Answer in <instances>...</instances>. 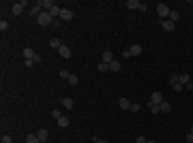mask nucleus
<instances>
[{
  "instance_id": "26",
  "label": "nucleus",
  "mask_w": 193,
  "mask_h": 143,
  "mask_svg": "<svg viewBox=\"0 0 193 143\" xmlns=\"http://www.w3.org/2000/svg\"><path fill=\"white\" fill-rule=\"evenodd\" d=\"M67 81H69L71 86H77V81H80V79H77V75H71V77H69Z\"/></svg>"
},
{
  "instance_id": "37",
  "label": "nucleus",
  "mask_w": 193,
  "mask_h": 143,
  "mask_svg": "<svg viewBox=\"0 0 193 143\" xmlns=\"http://www.w3.org/2000/svg\"><path fill=\"white\" fill-rule=\"evenodd\" d=\"M148 141V139H144V137H138V139H135V143H146Z\"/></svg>"
},
{
  "instance_id": "24",
  "label": "nucleus",
  "mask_w": 193,
  "mask_h": 143,
  "mask_svg": "<svg viewBox=\"0 0 193 143\" xmlns=\"http://www.w3.org/2000/svg\"><path fill=\"white\" fill-rule=\"evenodd\" d=\"M26 143H41V141H39L37 135H28V137H26Z\"/></svg>"
},
{
  "instance_id": "5",
  "label": "nucleus",
  "mask_w": 193,
  "mask_h": 143,
  "mask_svg": "<svg viewBox=\"0 0 193 143\" xmlns=\"http://www.w3.org/2000/svg\"><path fill=\"white\" fill-rule=\"evenodd\" d=\"M60 19H62V21H71V19H73V11L62 9V11H60Z\"/></svg>"
},
{
  "instance_id": "9",
  "label": "nucleus",
  "mask_w": 193,
  "mask_h": 143,
  "mask_svg": "<svg viewBox=\"0 0 193 143\" xmlns=\"http://www.w3.org/2000/svg\"><path fill=\"white\" fill-rule=\"evenodd\" d=\"M101 58H103V62H105V64H109V62H114V53H112L109 49H105Z\"/></svg>"
},
{
  "instance_id": "27",
  "label": "nucleus",
  "mask_w": 193,
  "mask_h": 143,
  "mask_svg": "<svg viewBox=\"0 0 193 143\" xmlns=\"http://www.w3.org/2000/svg\"><path fill=\"white\" fill-rule=\"evenodd\" d=\"M148 109H150L152 113H159V105H154V102H148Z\"/></svg>"
},
{
  "instance_id": "11",
  "label": "nucleus",
  "mask_w": 193,
  "mask_h": 143,
  "mask_svg": "<svg viewBox=\"0 0 193 143\" xmlns=\"http://www.w3.org/2000/svg\"><path fill=\"white\" fill-rule=\"evenodd\" d=\"M58 53H60L62 58H71V47H67V45H62V47L58 49Z\"/></svg>"
},
{
  "instance_id": "33",
  "label": "nucleus",
  "mask_w": 193,
  "mask_h": 143,
  "mask_svg": "<svg viewBox=\"0 0 193 143\" xmlns=\"http://www.w3.org/2000/svg\"><path fill=\"white\" fill-rule=\"evenodd\" d=\"M2 143H13V139H11V135H2Z\"/></svg>"
},
{
  "instance_id": "34",
  "label": "nucleus",
  "mask_w": 193,
  "mask_h": 143,
  "mask_svg": "<svg viewBox=\"0 0 193 143\" xmlns=\"http://www.w3.org/2000/svg\"><path fill=\"white\" fill-rule=\"evenodd\" d=\"M178 77H180V75H172V77H170V83H172V86L178 83Z\"/></svg>"
},
{
  "instance_id": "29",
  "label": "nucleus",
  "mask_w": 193,
  "mask_h": 143,
  "mask_svg": "<svg viewBox=\"0 0 193 143\" xmlns=\"http://www.w3.org/2000/svg\"><path fill=\"white\" fill-rule=\"evenodd\" d=\"M140 109H142V107H140V105H138V102H131V109H129V111H133V113H138V111H140Z\"/></svg>"
},
{
  "instance_id": "18",
  "label": "nucleus",
  "mask_w": 193,
  "mask_h": 143,
  "mask_svg": "<svg viewBox=\"0 0 193 143\" xmlns=\"http://www.w3.org/2000/svg\"><path fill=\"white\" fill-rule=\"evenodd\" d=\"M178 81H180V83H183V86H187V83H189V81H191V77H189V75H187V73H180V77H178Z\"/></svg>"
},
{
  "instance_id": "31",
  "label": "nucleus",
  "mask_w": 193,
  "mask_h": 143,
  "mask_svg": "<svg viewBox=\"0 0 193 143\" xmlns=\"http://www.w3.org/2000/svg\"><path fill=\"white\" fill-rule=\"evenodd\" d=\"M58 75H60V77H62V79H69V77H71V73H69V71H60V73H58Z\"/></svg>"
},
{
  "instance_id": "35",
  "label": "nucleus",
  "mask_w": 193,
  "mask_h": 143,
  "mask_svg": "<svg viewBox=\"0 0 193 143\" xmlns=\"http://www.w3.org/2000/svg\"><path fill=\"white\" fill-rule=\"evenodd\" d=\"M185 141H187V143H193V133H189V135L185 137Z\"/></svg>"
},
{
  "instance_id": "2",
  "label": "nucleus",
  "mask_w": 193,
  "mask_h": 143,
  "mask_svg": "<svg viewBox=\"0 0 193 143\" xmlns=\"http://www.w3.org/2000/svg\"><path fill=\"white\" fill-rule=\"evenodd\" d=\"M22 53H24V58H26V60H35V62H41V56H39V53H37L35 49L26 47L24 51H22Z\"/></svg>"
},
{
  "instance_id": "10",
  "label": "nucleus",
  "mask_w": 193,
  "mask_h": 143,
  "mask_svg": "<svg viewBox=\"0 0 193 143\" xmlns=\"http://www.w3.org/2000/svg\"><path fill=\"white\" fill-rule=\"evenodd\" d=\"M62 45H64V43H62L60 39H49V47L51 49H60Z\"/></svg>"
},
{
  "instance_id": "19",
  "label": "nucleus",
  "mask_w": 193,
  "mask_h": 143,
  "mask_svg": "<svg viewBox=\"0 0 193 143\" xmlns=\"http://www.w3.org/2000/svg\"><path fill=\"white\" fill-rule=\"evenodd\" d=\"M41 13H43V11H41V6H39V2H37V4H35V6L30 9V15H37V17H39Z\"/></svg>"
},
{
  "instance_id": "12",
  "label": "nucleus",
  "mask_w": 193,
  "mask_h": 143,
  "mask_svg": "<svg viewBox=\"0 0 193 143\" xmlns=\"http://www.w3.org/2000/svg\"><path fill=\"white\" fill-rule=\"evenodd\" d=\"M159 111H161V113H170V111H172V105H170V102H165V100H163V102H161V105H159Z\"/></svg>"
},
{
  "instance_id": "21",
  "label": "nucleus",
  "mask_w": 193,
  "mask_h": 143,
  "mask_svg": "<svg viewBox=\"0 0 193 143\" xmlns=\"http://www.w3.org/2000/svg\"><path fill=\"white\" fill-rule=\"evenodd\" d=\"M58 126H60V128H67V126H69V118H64V115L58 118Z\"/></svg>"
},
{
  "instance_id": "36",
  "label": "nucleus",
  "mask_w": 193,
  "mask_h": 143,
  "mask_svg": "<svg viewBox=\"0 0 193 143\" xmlns=\"http://www.w3.org/2000/svg\"><path fill=\"white\" fill-rule=\"evenodd\" d=\"M92 143H107L105 139H99V137H92Z\"/></svg>"
},
{
  "instance_id": "17",
  "label": "nucleus",
  "mask_w": 193,
  "mask_h": 143,
  "mask_svg": "<svg viewBox=\"0 0 193 143\" xmlns=\"http://www.w3.org/2000/svg\"><path fill=\"white\" fill-rule=\"evenodd\" d=\"M109 71H112V73H118V71H120V62H118V60L109 62Z\"/></svg>"
},
{
  "instance_id": "32",
  "label": "nucleus",
  "mask_w": 193,
  "mask_h": 143,
  "mask_svg": "<svg viewBox=\"0 0 193 143\" xmlns=\"http://www.w3.org/2000/svg\"><path fill=\"white\" fill-rule=\"evenodd\" d=\"M174 90H176V92H183V90H185V86L178 81V83H174Z\"/></svg>"
},
{
  "instance_id": "1",
  "label": "nucleus",
  "mask_w": 193,
  "mask_h": 143,
  "mask_svg": "<svg viewBox=\"0 0 193 143\" xmlns=\"http://www.w3.org/2000/svg\"><path fill=\"white\" fill-rule=\"evenodd\" d=\"M170 11H172V9H170L165 2H159V6H157V15H159L161 19H167V17H170Z\"/></svg>"
},
{
  "instance_id": "4",
  "label": "nucleus",
  "mask_w": 193,
  "mask_h": 143,
  "mask_svg": "<svg viewBox=\"0 0 193 143\" xmlns=\"http://www.w3.org/2000/svg\"><path fill=\"white\" fill-rule=\"evenodd\" d=\"M24 6H28V2H26V0H22V2H15V4H13V9H11V11H13V15H22Z\"/></svg>"
},
{
  "instance_id": "15",
  "label": "nucleus",
  "mask_w": 193,
  "mask_h": 143,
  "mask_svg": "<svg viewBox=\"0 0 193 143\" xmlns=\"http://www.w3.org/2000/svg\"><path fill=\"white\" fill-rule=\"evenodd\" d=\"M39 6H41V9H45V13H47L49 9L54 6V2H51V0H41V2H39Z\"/></svg>"
},
{
  "instance_id": "8",
  "label": "nucleus",
  "mask_w": 193,
  "mask_h": 143,
  "mask_svg": "<svg viewBox=\"0 0 193 143\" xmlns=\"http://www.w3.org/2000/svg\"><path fill=\"white\" fill-rule=\"evenodd\" d=\"M127 9H131V11H135V9H142V2H138V0H127V4H125Z\"/></svg>"
},
{
  "instance_id": "3",
  "label": "nucleus",
  "mask_w": 193,
  "mask_h": 143,
  "mask_svg": "<svg viewBox=\"0 0 193 143\" xmlns=\"http://www.w3.org/2000/svg\"><path fill=\"white\" fill-rule=\"evenodd\" d=\"M39 24H41V26H51V24H54V17H51L49 13H41V15H39Z\"/></svg>"
},
{
  "instance_id": "22",
  "label": "nucleus",
  "mask_w": 193,
  "mask_h": 143,
  "mask_svg": "<svg viewBox=\"0 0 193 143\" xmlns=\"http://www.w3.org/2000/svg\"><path fill=\"white\" fill-rule=\"evenodd\" d=\"M129 51H131V56H140V53H142V45H133Z\"/></svg>"
},
{
  "instance_id": "13",
  "label": "nucleus",
  "mask_w": 193,
  "mask_h": 143,
  "mask_svg": "<svg viewBox=\"0 0 193 143\" xmlns=\"http://www.w3.org/2000/svg\"><path fill=\"white\" fill-rule=\"evenodd\" d=\"M35 135L39 137V141H47V130H45V128H39Z\"/></svg>"
},
{
  "instance_id": "30",
  "label": "nucleus",
  "mask_w": 193,
  "mask_h": 143,
  "mask_svg": "<svg viewBox=\"0 0 193 143\" xmlns=\"http://www.w3.org/2000/svg\"><path fill=\"white\" fill-rule=\"evenodd\" d=\"M51 118H54V120H58V118H62V113H60V109H54V111H51Z\"/></svg>"
},
{
  "instance_id": "25",
  "label": "nucleus",
  "mask_w": 193,
  "mask_h": 143,
  "mask_svg": "<svg viewBox=\"0 0 193 143\" xmlns=\"http://www.w3.org/2000/svg\"><path fill=\"white\" fill-rule=\"evenodd\" d=\"M96 68H99V73H105V71H109V64H105V62H101V64H99Z\"/></svg>"
},
{
  "instance_id": "16",
  "label": "nucleus",
  "mask_w": 193,
  "mask_h": 143,
  "mask_svg": "<svg viewBox=\"0 0 193 143\" xmlns=\"http://www.w3.org/2000/svg\"><path fill=\"white\" fill-rule=\"evenodd\" d=\"M60 102L64 109H73V98H60Z\"/></svg>"
},
{
  "instance_id": "28",
  "label": "nucleus",
  "mask_w": 193,
  "mask_h": 143,
  "mask_svg": "<svg viewBox=\"0 0 193 143\" xmlns=\"http://www.w3.org/2000/svg\"><path fill=\"white\" fill-rule=\"evenodd\" d=\"M0 30H2V32H6V30H9V21H4V19H2V21H0Z\"/></svg>"
},
{
  "instance_id": "23",
  "label": "nucleus",
  "mask_w": 193,
  "mask_h": 143,
  "mask_svg": "<svg viewBox=\"0 0 193 143\" xmlns=\"http://www.w3.org/2000/svg\"><path fill=\"white\" fill-rule=\"evenodd\" d=\"M167 19H172V21L176 24V21L180 19V15H178V11H170V17H167Z\"/></svg>"
},
{
  "instance_id": "6",
  "label": "nucleus",
  "mask_w": 193,
  "mask_h": 143,
  "mask_svg": "<svg viewBox=\"0 0 193 143\" xmlns=\"http://www.w3.org/2000/svg\"><path fill=\"white\" fill-rule=\"evenodd\" d=\"M161 26H163V30H167V32H172V30L176 28V24H174L172 19H161Z\"/></svg>"
},
{
  "instance_id": "20",
  "label": "nucleus",
  "mask_w": 193,
  "mask_h": 143,
  "mask_svg": "<svg viewBox=\"0 0 193 143\" xmlns=\"http://www.w3.org/2000/svg\"><path fill=\"white\" fill-rule=\"evenodd\" d=\"M118 105H120V109H131V102H129L127 98H120V100H118Z\"/></svg>"
},
{
  "instance_id": "38",
  "label": "nucleus",
  "mask_w": 193,
  "mask_h": 143,
  "mask_svg": "<svg viewBox=\"0 0 193 143\" xmlns=\"http://www.w3.org/2000/svg\"><path fill=\"white\" fill-rule=\"evenodd\" d=\"M146 143H157V141H146Z\"/></svg>"
},
{
  "instance_id": "39",
  "label": "nucleus",
  "mask_w": 193,
  "mask_h": 143,
  "mask_svg": "<svg viewBox=\"0 0 193 143\" xmlns=\"http://www.w3.org/2000/svg\"><path fill=\"white\" fill-rule=\"evenodd\" d=\"M41 143H45V141H41Z\"/></svg>"
},
{
  "instance_id": "14",
  "label": "nucleus",
  "mask_w": 193,
  "mask_h": 143,
  "mask_svg": "<svg viewBox=\"0 0 193 143\" xmlns=\"http://www.w3.org/2000/svg\"><path fill=\"white\" fill-rule=\"evenodd\" d=\"M60 11H62V9H60V6H56V4H54V6H51V9H49L47 13H49V15H51V17H54V19H56V17H60Z\"/></svg>"
},
{
  "instance_id": "7",
  "label": "nucleus",
  "mask_w": 193,
  "mask_h": 143,
  "mask_svg": "<svg viewBox=\"0 0 193 143\" xmlns=\"http://www.w3.org/2000/svg\"><path fill=\"white\" fill-rule=\"evenodd\" d=\"M150 102L161 105V102H163V94H161V92H152V94H150Z\"/></svg>"
}]
</instances>
